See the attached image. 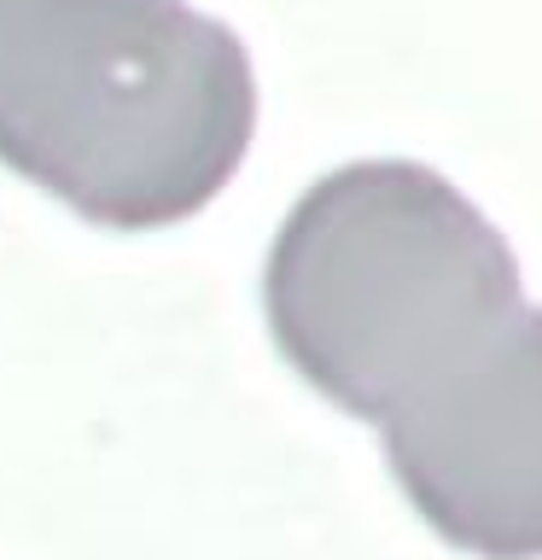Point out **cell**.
Masks as SVG:
<instances>
[{
  "label": "cell",
  "mask_w": 542,
  "mask_h": 560,
  "mask_svg": "<svg viewBox=\"0 0 542 560\" xmlns=\"http://www.w3.org/2000/svg\"><path fill=\"white\" fill-rule=\"evenodd\" d=\"M257 70L187 0H0V164L82 222L146 234L234 182Z\"/></svg>",
  "instance_id": "obj_1"
},
{
  "label": "cell",
  "mask_w": 542,
  "mask_h": 560,
  "mask_svg": "<svg viewBox=\"0 0 542 560\" xmlns=\"http://www.w3.org/2000/svg\"><path fill=\"white\" fill-rule=\"evenodd\" d=\"M262 310L297 380L379 427L519 310V257L449 175L362 158L280 222Z\"/></svg>",
  "instance_id": "obj_2"
},
{
  "label": "cell",
  "mask_w": 542,
  "mask_h": 560,
  "mask_svg": "<svg viewBox=\"0 0 542 560\" xmlns=\"http://www.w3.org/2000/svg\"><path fill=\"white\" fill-rule=\"evenodd\" d=\"M414 514L479 560H542V310H514L379 420Z\"/></svg>",
  "instance_id": "obj_3"
}]
</instances>
